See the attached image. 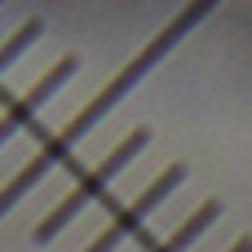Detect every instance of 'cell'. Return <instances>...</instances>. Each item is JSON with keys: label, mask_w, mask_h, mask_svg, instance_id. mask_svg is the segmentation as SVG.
Returning <instances> with one entry per match:
<instances>
[{"label": "cell", "mask_w": 252, "mask_h": 252, "mask_svg": "<svg viewBox=\"0 0 252 252\" xmlns=\"http://www.w3.org/2000/svg\"><path fill=\"white\" fill-rule=\"evenodd\" d=\"M35 35H40V22H22V27H18V31L0 44V75H4V71H9V66L27 53V49H31V44H35Z\"/></svg>", "instance_id": "6"}, {"label": "cell", "mask_w": 252, "mask_h": 252, "mask_svg": "<svg viewBox=\"0 0 252 252\" xmlns=\"http://www.w3.org/2000/svg\"><path fill=\"white\" fill-rule=\"evenodd\" d=\"M217 217H221V204H217V199H208L199 213H190V217H186V221H182V226H177L164 244H155L151 252H186L199 235H204V230H208V226H213V221H217Z\"/></svg>", "instance_id": "5"}, {"label": "cell", "mask_w": 252, "mask_h": 252, "mask_svg": "<svg viewBox=\"0 0 252 252\" xmlns=\"http://www.w3.org/2000/svg\"><path fill=\"white\" fill-rule=\"evenodd\" d=\"M230 252H252V239H239V244H235Z\"/></svg>", "instance_id": "7"}, {"label": "cell", "mask_w": 252, "mask_h": 252, "mask_svg": "<svg viewBox=\"0 0 252 252\" xmlns=\"http://www.w3.org/2000/svg\"><path fill=\"white\" fill-rule=\"evenodd\" d=\"M71 75H75V58H62V62H58V66H49V71H44V75H40L22 97H13V102L0 111V146H4L13 133H22V128L35 120V111H40V106H44V102H49V97H53Z\"/></svg>", "instance_id": "4"}, {"label": "cell", "mask_w": 252, "mask_h": 252, "mask_svg": "<svg viewBox=\"0 0 252 252\" xmlns=\"http://www.w3.org/2000/svg\"><path fill=\"white\" fill-rule=\"evenodd\" d=\"M146 142H151V133H146V128H133V133H128V137H124V142H120V146H115V151H111L102 164L84 168V173H80V182H75V186H71V190H66V195H62V199H58V204H53L44 217H40V226H35V239H53V235H58L62 226H71V221H75V217H80L89 204H97V199L106 195L111 177H115L120 168H128Z\"/></svg>", "instance_id": "2"}, {"label": "cell", "mask_w": 252, "mask_h": 252, "mask_svg": "<svg viewBox=\"0 0 252 252\" xmlns=\"http://www.w3.org/2000/svg\"><path fill=\"white\" fill-rule=\"evenodd\" d=\"M182 177H186V168H182V164H168V168H164V173H159V177H155V182H151L133 204H124V208L106 221V230H102V235H97L84 252H115L128 235H137V230H142V221H146V217H151V213H155V208H159V204L182 186Z\"/></svg>", "instance_id": "3"}, {"label": "cell", "mask_w": 252, "mask_h": 252, "mask_svg": "<svg viewBox=\"0 0 252 252\" xmlns=\"http://www.w3.org/2000/svg\"><path fill=\"white\" fill-rule=\"evenodd\" d=\"M204 13H208V9H186L177 22H168V31H159V35H155V40H151V44H146V49H142L124 71H115V75L106 80V89H102L89 106H80V111H75L58 133H49V137L40 142V151H35V155H31V159H27L13 177L0 186V217L9 213V208H13V204H18V199H22V195L44 177V173H49V168L66 164L71 146H75V142H80V137H84V133H89V128H93V124H97V120H102V115H106V111H111V106H115V102H120V97H124V93H128V89H133V84H137V80H142V75H146V71H151V66L173 49V44H177V40H182V35H186V31H190V22L204 18Z\"/></svg>", "instance_id": "1"}]
</instances>
